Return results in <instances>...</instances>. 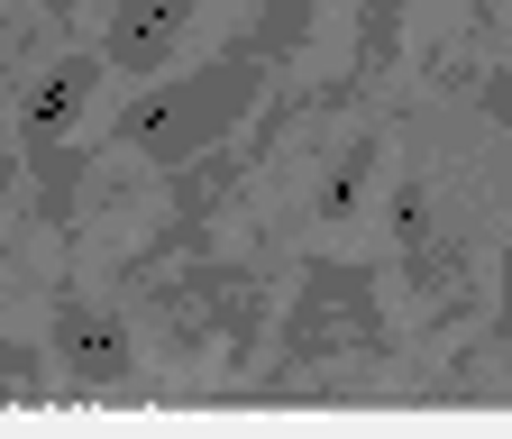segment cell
<instances>
[{"mask_svg": "<svg viewBox=\"0 0 512 439\" xmlns=\"http://www.w3.org/2000/svg\"><path fill=\"white\" fill-rule=\"evenodd\" d=\"M256 83H266V55H256V46H229L211 74L156 83L138 110L119 119V147H147L156 165H192L202 147H220V138H229V119L256 101Z\"/></svg>", "mask_w": 512, "mask_h": 439, "instance_id": "cell-1", "label": "cell"}, {"mask_svg": "<svg viewBox=\"0 0 512 439\" xmlns=\"http://www.w3.org/2000/svg\"><path fill=\"white\" fill-rule=\"evenodd\" d=\"M0 183H10V156H0Z\"/></svg>", "mask_w": 512, "mask_h": 439, "instance_id": "cell-11", "label": "cell"}, {"mask_svg": "<svg viewBox=\"0 0 512 439\" xmlns=\"http://www.w3.org/2000/svg\"><path fill=\"white\" fill-rule=\"evenodd\" d=\"M46 357L74 375V385H119V375L138 366L128 321H119L110 302H92V293H55V311H46Z\"/></svg>", "mask_w": 512, "mask_h": 439, "instance_id": "cell-4", "label": "cell"}, {"mask_svg": "<svg viewBox=\"0 0 512 439\" xmlns=\"http://www.w3.org/2000/svg\"><path fill=\"white\" fill-rule=\"evenodd\" d=\"M302 28H311V0H266V19L247 28V46L275 65V55H293V37H302Z\"/></svg>", "mask_w": 512, "mask_h": 439, "instance_id": "cell-7", "label": "cell"}, {"mask_svg": "<svg viewBox=\"0 0 512 439\" xmlns=\"http://www.w3.org/2000/svg\"><path fill=\"white\" fill-rule=\"evenodd\" d=\"M0 394H37V348H0Z\"/></svg>", "mask_w": 512, "mask_h": 439, "instance_id": "cell-9", "label": "cell"}, {"mask_svg": "<svg viewBox=\"0 0 512 439\" xmlns=\"http://www.w3.org/2000/svg\"><path fill=\"white\" fill-rule=\"evenodd\" d=\"M348 348H384V302L375 275L348 257H311L302 293H293V321H284V357L320 366V357H348Z\"/></svg>", "mask_w": 512, "mask_h": 439, "instance_id": "cell-2", "label": "cell"}, {"mask_svg": "<svg viewBox=\"0 0 512 439\" xmlns=\"http://www.w3.org/2000/svg\"><path fill=\"white\" fill-rule=\"evenodd\" d=\"M156 311H165V330L183 348L211 339V330H229V357H247V339H256V275H238V266H192V275H174L156 293Z\"/></svg>", "mask_w": 512, "mask_h": 439, "instance_id": "cell-3", "label": "cell"}, {"mask_svg": "<svg viewBox=\"0 0 512 439\" xmlns=\"http://www.w3.org/2000/svg\"><path fill=\"white\" fill-rule=\"evenodd\" d=\"M101 74H110V55H64V65L28 92V110H19L28 147H64V129H74V110L101 92Z\"/></svg>", "mask_w": 512, "mask_h": 439, "instance_id": "cell-6", "label": "cell"}, {"mask_svg": "<svg viewBox=\"0 0 512 439\" xmlns=\"http://www.w3.org/2000/svg\"><path fill=\"white\" fill-rule=\"evenodd\" d=\"M192 10H202V0H110V37H101L110 74H156L165 55L183 46Z\"/></svg>", "mask_w": 512, "mask_h": 439, "instance_id": "cell-5", "label": "cell"}, {"mask_svg": "<svg viewBox=\"0 0 512 439\" xmlns=\"http://www.w3.org/2000/svg\"><path fill=\"white\" fill-rule=\"evenodd\" d=\"M503 339H512V247H503Z\"/></svg>", "mask_w": 512, "mask_h": 439, "instance_id": "cell-10", "label": "cell"}, {"mask_svg": "<svg viewBox=\"0 0 512 439\" xmlns=\"http://www.w3.org/2000/svg\"><path fill=\"white\" fill-rule=\"evenodd\" d=\"M394 10H403V0H366V65L394 55Z\"/></svg>", "mask_w": 512, "mask_h": 439, "instance_id": "cell-8", "label": "cell"}]
</instances>
